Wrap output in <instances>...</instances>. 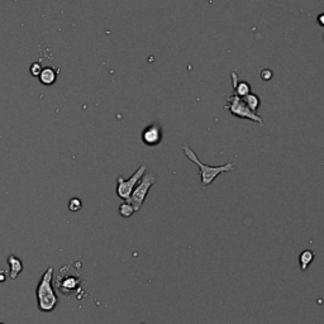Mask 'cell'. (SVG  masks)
Listing matches in <instances>:
<instances>
[{
    "mask_svg": "<svg viewBox=\"0 0 324 324\" xmlns=\"http://www.w3.org/2000/svg\"><path fill=\"white\" fill-rule=\"evenodd\" d=\"M314 257H315V253L311 250H304L303 252L299 256V264H300L301 271H306L309 269V266L313 262Z\"/></svg>",
    "mask_w": 324,
    "mask_h": 324,
    "instance_id": "30bf717a",
    "label": "cell"
},
{
    "mask_svg": "<svg viewBox=\"0 0 324 324\" xmlns=\"http://www.w3.org/2000/svg\"><path fill=\"white\" fill-rule=\"evenodd\" d=\"M53 280V267H48L45 274L41 277L40 282L36 289V298H37L38 309L43 313H50L55 310L58 304L57 294L52 285Z\"/></svg>",
    "mask_w": 324,
    "mask_h": 324,
    "instance_id": "6da1fadb",
    "label": "cell"
},
{
    "mask_svg": "<svg viewBox=\"0 0 324 324\" xmlns=\"http://www.w3.org/2000/svg\"><path fill=\"white\" fill-rule=\"evenodd\" d=\"M141 138H142V142L145 143L146 146H150V147L158 146L162 142V138H164V129H162V126H160V124L157 123L150 124V126H147L142 131Z\"/></svg>",
    "mask_w": 324,
    "mask_h": 324,
    "instance_id": "8992f818",
    "label": "cell"
},
{
    "mask_svg": "<svg viewBox=\"0 0 324 324\" xmlns=\"http://www.w3.org/2000/svg\"><path fill=\"white\" fill-rule=\"evenodd\" d=\"M80 280L76 279V277H65V279L62 280V281H60V280H57V286L60 287V290H62L63 293H71V291H74L75 289L77 287V285H79Z\"/></svg>",
    "mask_w": 324,
    "mask_h": 324,
    "instance_id": "ba28073f",
    "label": "cell"
},
{
    "mask_svg": "<svg viewBox=\"0 0 324 324\" xmlns=\"http://www.w3.org/2000/svg\"><path fill=\"white\" fill-rule=\"evenodd\" d=\"M182 151H184L185 156L199 167V174H200L201 186H203V189H206L221 174H226V172L233 171V170L236 169L235 162H227L226 165H222V166H209V165L203 164L198 158L196 153L194 152L192 148H190L189 146H185V147L182 148Z\"/></svg>",
    "mask_w": 324,
    "mask_h": 324,
    "instance_id": "7a4b0ae2",
    "label": "cell"
},
{
    "mask_svg": "<svg viewBox=\"0 0 324 324\" xmlns=\"http://www.w3.org/2000/svg\"><path fill=\"white\" fill-rule=\"evenodd\" d=\"M119 214H121V217H123V218H129V217H132L133 214H135V209H133V206L131 205L129 203H123L119 205Z\"/></svg>",
    "mask_w": 324,
    "mask_h": 324,
    "instance_id": "4fadbf2b",
    "label": "cell"
},
{
    "mask_svg": "<svg viewBox=\"0 0 324 324\" xmlns=\"http://www.w3.org/2000/svg\"><path fill=\"white\" fill-rule=\"evenodd\" d=\"M271 76H272V72L270 71V70H265V71L261 72V77L264 80H266V81H269V80L271 79Z\"/></svg>",
    "mask_w": 324,
    "mask_h": 324,
    "instance_id": "2e32d148",
    "label": "cell"
},
{
    "mask_svg": "<svg viewBox=\"0 0 324 324\" xmlns=\"http://www.w3.org/2000/svg\"><path fill=\"white\" fill-rule=\"evenodd\" d=\"M0 324H4V323H2V321H0Z\"/></svg>",
    "mask_w": 324,
    "mask_h": 324,
    "instance_id": "d6986e66",
    "label": "cell"
},
{
    "mask_svg": "<svg viewBox=\"0 0 324 324\" xmlns=\"http://www.w3.org/2000/svg\"><path fill=\"white\" fill-rule=\"evenodd\" d=\"M319 23H320V26H323V14H320V17H319Z\"/></svg>",
    "mask_w": 324,
    "mask_h": 324,
    "instance_id": "ac0fdd59",
    "label": "cell"
},
{
    "mask_svg": "<svg viewBox=\"0 0 324 324\" xmlns=\"http://www.w3.org/2000/svg\"><path fill=\"white\" fill-rule=\"evenodd\" d=\"M235 95L240 96V98H245L246 95H248L251 92V85L247 81H238L237 85L235 87Z\"/></svg>",
    "mask_w": 324,
    "mask_h": 324,
    "instance_id": "7c38bea8",
    "label": "cell"
},
{
    "mask_svg": "<svg viewBox=\"0 0 324 324\" xmlns=\"http://www.w3.org/2000/svg\"><path fill=\"white\" fill-rule=\"evenodd\" d=\"M242 99L246 103V105H247L253 113L257 114V111L260 109V105H261V100H260V98H258V95L253 94V92H250V94L246 95L245 98Z\"/></svg>",
    "mask_w": 324,
    "mask_h": 324,
    "instance_id": "8fae6325",
    "label": "cell"
},
{
    "mask_svg": "<svg viewBox=\"0 0 324 324\" xmlns=\"http://www.w3.org/2000/svg\"><path fill=\"white\" fill-rule=\"evenodd\" d=\"M57 72L55 69L52 67H46V69H42L40 74V81L42 82L43 85H52L55 84L56 79H57Z\"/></svg>",
    "mask_w": 324,
    "mask_h": 324,
    "instance_id": "9c48e42d",
    "label": "cell"
},
{
    "mask_svg": "<svg viewBox=\"0 0 324 324\" xmlns=\"http://www.w3.org/2000/svg\"><path fill=\"white\" fill-rule=\"evenodd\" d=\"M146 171H147V166H146V165H142V166L138 167L137 171H136L132 176L129 177L128 180L119 176L118 179H117V195H118L121 199H123V200L128 201L133 189H135L137 182L140 181L141 177L143 176V174H145Z\"/></svg>",
    "mask_w": 324,
    "mask_h": 324,
    "instance_id": "5b68a950",
    "label": "cell"
},
{
    "mask_svg": "<svg viewBox=\"0 0 324 324\" xmlns=\"http://www.w3.org/2000/svg\"><path fill=\"white\" fill-rule=\"evenodd\" d=\"M82 208V201L79 198H72L69 201V210L79 211Z\"/></svg>",
    "mask_w": 324,
    "mask_h": 324,
    "instance_id": "5bb4252c",
    "label": "cell"
},
{
    "mask_svg": "<svg viewBox=\"0 0 324 324\" xmlns=\"http://www.w3.org/2000/svg\"><path fill=\"white\" fill-rule=\"evenodd\" d=\"M157 182V175L153 171H146L143 174V176L141 177L140 181L137 182V185L133 189L132 194L129 196L128 201L131 205L133 206L135 211H138L141 208H142L143 203H145L146 198H147V194L150 191L151 187Z\"/></svg>",
    "mask_w": 324,
    "mask_h": 324,
    "instance_id": "3957f363",
    "label": "cell"
},
{
    "mask_svg": "<svg viewBox=\"0 0 324 324\" xmlns=\"http://www.w3.org/2000/svg\"><path fill=\"white\" fill-rule=\"evenodd\" d=\"M224 108L228 109L233 117H237V118L241 119H250V121L258 123L260 126H264V119H262V117L253 113V112L246 105L243 99L237 96V95H232V96H230V98L227 99V103Z\"/></svg>",
    "mask_w": 324,
    "mask_h": 324,
    "instance_id": "277c9868",
    "label": "cell"
},
{
    "mask_svg": "<svg viewBox=\"0 0 324 324\" xmlns=\"http://www.w3.org/2000/svg\"><path fill=\"white\" fill-rule=\"evenodd\" d=\"M41 71H42V67H41V63L40 62L32 63V66H31V74H32V76L38 77V76H40Z\"/></svg>",
    "mask_w": 324,
    "mask_h": 324,
    "instance_id": "9a60e30c",
    "label": "cell"
},
{
    "mask_svg": "<svg viewBox=\"0 0 324 324\" xmlns=\"http://www.w3.org/2000/svg\"><path fill=\"white\" fill-rule=\"evenodd\" d=\"M8 265H9V277L12 280H16L19 276L22 271H23V264L18 257L14 255L8 256Z\"/></svg>",
    "mask_w": 324,
    "mask_h": 324,
    "instance_id": "52a82bcc",
    "label": "cell"
},
{
    "mask_svg": "<svg viewBox=\"0 0 324 324\" xmlns=\"http://www.w3.org/2000/svg\"><path fill=\"white\" fill-rule=\"evenodd\" d=\"M7 272L4 270H0V282H6Z\"/></svg>",
    "mask_w": 324,
    "mask_h": 324,
    "instance_id": "e0dca14e",
    "label": "cell"
}]
</instances>
